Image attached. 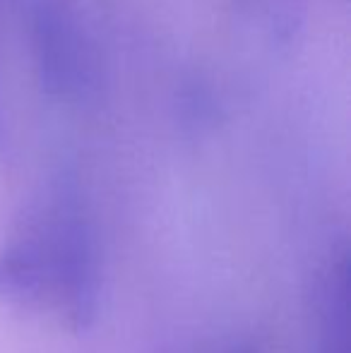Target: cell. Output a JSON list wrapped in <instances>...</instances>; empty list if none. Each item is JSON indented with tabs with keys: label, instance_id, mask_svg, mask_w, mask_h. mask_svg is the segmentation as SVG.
<instances>
[{
	"label": "cell",
	"instance_id": "1",
	"mask_svg": "<svg viewBox=\"0 0 351 353\" xmlns=\"http://www.w3.org/2000/svg\"><path fill=\"white\" fill-rule=\"evenodd\" d=\"M99 257L85 212L75 202L48 207L0 248V301L22 310H48L72 330H87L101 298Z\"/></svg>",
	"mask_w": 351,
	"mask_h": 353
},
{
	"label": "cell",
	"instance_id": "2",
	"mask_svg": "<svg viewBox=\"0 0 351 353\" xmlns=\"http://www.w3.org/2000/svg\"><path fill=\"white\" fill-rule=\"evenodd\" d=\"M34 61L48 94L77 101L92 89L94 63L75 14L56 0H41L32 17Z\"/></svg>",
	"mask_w": 351,
	"mask_h": 353
},
{
	"label": "cell",
	"instance_id": "3",
	"mask_svg": "<svg viewBox=\"0 0 351 353\" xmlns=\"http://www.w3.org/2000/svg\"><path fill=\"white\" fill-rule=\"evenodd\" d=\"M347 248L325 262L313 286V344L310 353H351Z\"/></svg>",
	"mask_w": 351,
	"mask_h": 353
}]
</instances>
